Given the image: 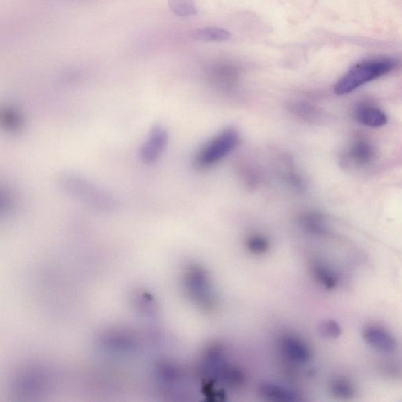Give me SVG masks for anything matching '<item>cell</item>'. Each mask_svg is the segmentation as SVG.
<instances>
[{"label": "cell", "instance_id": "obj_1", "mask_svg": "<svg viewBox=\"0 0 402 402\" xmlns=\"http://www.w3.org/2000/svg\"><path fill=\"white\" fill-rule=\"evenodd\" d=\"M61 188L80 202L102 212L114 210L116 200L83 177L66 174L60 178Z\"/></svg>", "mask_w": 402, "mask_h": 402}, {"label": "cell", "instance_id": "obj_2", "mask_svg": "<svg viewBox=\"0 0 402 402\" xmlns=\"http://www.w3.org/2000/svg\"><path fill=\"white\" fill-rule=\"evenodd\" d=\"M397 63L391 58L375 59L357 64L335 86V92L342 95L371 80L386 75L396 68Z\"/></svg>", "mask_w": 402, "mask_h": 402}, {"label": "cell", "instance_id": "obj_3", "mask_svg": "<svg viewBox=\"0 0 402 402\" xmlns=\"http://www.w3.org/2000/svg\"><path fill=\"white\" fill-rule=\"evenodd\" d=\"M240 143L239 134L234 129H227L207 143L197 154V165L208 168L222 160Z\"/></svg>", "mask_w": 402, "mask_h": 402}, {"label": "cell", "instance_id": "obj_4", "mask_svg": "<svg viewBox=\"0 0 402 402\" xmlns=\"http://www.w3.org/2000/svg\"><path fill=\"white\" fill-rule=\"evenodd\" d=\"M99 345L106 351L114 353H126L137 347L138 338L131 331L114 329L104 332L98 339Z\"/></svg>", "mask_w": 402, "mask_h": 402}, {"label": "cell", "instance_id": "obj_5", "mask_svg": "<svg viewBox=\"0 0 402 402\" xmlns=\"http://www.w3.org/2000/svg\"><path fill=\"white\" fill-rule=\"evenodd\" d=\"M206 277V274L198 268H192L185 276L186 291L193 300L205 306L213 302L212 293Z\"/></svg>", "mask_w": 402, "mask_h": 402}, {"label": "cell", "instance_id": "obj_6", "mask_svg": "<svg viewBox=\"0 0 402 402\" xmlns=\"http://www.w3.org/2000/svg\"><path fill=\"white\" fill-rule=\"evenodd\" d=\"M168 140L167 131L161 126H154L141 148L140 156L141 161L146 163H152L158 161L167 146Z\"/></svg>", "mask_w": 402, "mask_h": 402}, {"label": "cell", "instance_id": "obj_7", "mask_svg": "<svg viewBox=\"0 0 402 402\" xmlns=\"http://www.w3.org/2000/svg\"><path fill=\"white\" fill-rule=\"evenodd\" d=\"M362 337L368 344L382 352H392L397 346L392 335L378 326L370 325L364 327Z\"/></svg>", "mask_w": 402, "mask_h": 402}, {"label": "cell", "instance_id": "obj_8", "mask_svg": "<svg viewBox=\"0 0 402 402\" xmlns=\"http://www.w3.org/2000/svg\"><path fill=\"white\" fill-rule=\"evenodd\" d=\"M375 148L366 138L355 139L347 152V160L355 167L369 165L374 160Z\"/></svg>", "mask_w": 402, "mask_h": 402}, {"label": "cell", "instance_id": "obj_9", "mask_svg": "<svg viewBox=\"0 0 402 402\" xmlns=\"http://www.w3.org/2000/svg\"><path fill=\"white\" fill-rule=\"evenodd\" d=\"M354 117L359 123L371 128H381L387 122V117L381 109L366 103L357 106Z\"/></svg>", "mask_w": 402, "mask_h": 402}, {"label": "cell", "instance_id": "obj_10", "mask_svg": "<svg viewBox=\"0 0 402 402\" xmlns=\"http://www.w3.org/2000/svg\"><path fill=\"white\" fill-rule=\"evenodd\" d=\"M283 352L295 362H304L309 359L308 347L302 340L292 337H286L282 342Z\"/></svg>", "mask_w": 402, "mask_h": 402}, {"label": "cell", "instance_id": "obj_11", "mask_svg": "<svg viewBox=\"0 0 402 402\" xmlns=\"http://www.w3.org/2000/svg\"><path fill=\"white\" fill-rule=\"evenodd\" d=\"M193 38L202 42H226L230 39V33L220 28L208 27L198 29L193 33Z\"/></svg>", "mask_w": 402, "mask_h": 402}, {"label": "cell", "instance_id": "obj_12", "mask_svg": "<svg viewBox=\"0 0 402 402\" xmlns=\"http://www.w3.org/2000/svg\"><path fill=\"white\" fill-rule=\"evenodd\" d=\"M331 391L335 397L340 399H351L354 396V386L346 378H337L331 384Z\"/></svg>", "mask_w": 402, "mask_h": 402}, {"label": "cell", "instance_id": "obj_13", "mask_svg": "<svg viewBox=\"0 0 402 402\" xmlns=\"http://www.w3.org/2000/svg\"><path fill=\"white\" fill-rule=\"evenodd\" d=\"M314 273L318 281L326 288H333L337 286L338 283L337 274L329 266L322 264H315Z\"/></svg>", "mask_w": 402, "mask_h": 402}, {"label": "cell", "instance_id": "obj_14", "mask_svg": "<svg viewBox=\"0 0 402 402\" xmlns=\"http://www.w3.org/2000/svg\"><path fill=\"white\" fill-rule=\"evenodd\" d=\"M171 10L181 17H190L197 13L193 0H169Z\"/></svg>", "mask_w": 402, "mask_h": 402}, {"label": "cell", "instance_id": "obj_15", "mask_svg": "<svg viewBox=\"0 0 402 402\" xmlns=\"http://www.w3.org/2000/svg\"><path fill=\"white\" fill-rule=\"evenodd\" d=\"M1 121L5 128L13 131H18L22 126V118L17 110L12 108L4 110Z\"/></svg>", "mask_w": 402, "mask_h": 402}, {"label": "cell", "instance_id": "obj_16", "mask_svg": "<svg viewBox=\"0 0 402 402\" xmlns=\"http://www.w3.org/2000/svg\"><path fill=\"white\" fill-rule=\"evenodd\" d=\"M136 308L144 314H150L154 311V300L151 295L146 292H138L135 295Z\"/></svg>", "mask_w": 402, "mask_h": 402}, {"label": "cell", "instance_id": "obj_17", "mask_svg": "<svg viewBox=\"0 0 402 402\" xmlns=\"http://www.w3.org/2000/svg\"><path fill=\"white\" fill-rule=\"evenodd\" d=\"M320 331L324 337L330 339H337L340 336V326L332 320H327L320 326Z\"/></svg>", "mask_w": 402, "mask_h": 402}, {"label": "cell", "instance_id": "obj_18", "mask_svg": "<svg viewBox=\"0 0 402 402\" xmlns=\"http://www.w3.org/2000/svg\"><path fill=\"white\" fill-rule=\"evenodd\" d=\"M249 249L254 252H263L267 249V241L262 237H253L249 241Z\"/></svg>", "mask_w": 402, "mask_h": 402}]
</instances>
